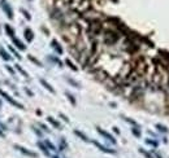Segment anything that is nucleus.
<instances>
[{"mask_svg": "<svg viewBox=\"0 0 169 158\" xmlns=\"http://www.w3.org/2000/svg\"><path fill=\"white\" fill-rule=\"evenodd\" d=\"M0 96H1V97H4V99L7 100V101H8V102L10 104V105H13V106L18 108V109H25L22 104H21V102H18V101H16V100H14V99L12 97V96H9L8 93H7V92H4V91H3V89H0Z\"/></svg>", "mask_w": 169, "mask_h": 158, "instance_id": "obj_1", "label": "nucleus"}, {"mask_svg": "<svg viewBox=\"0 0 169 158\" xmlns=\"http://www.w3.org/2000/svg\"><path fill=\"white\" fill-rule=\"evenodd\" d=\"M117 40H118V35L116 33H113V31H107V33H104V43H106V44L112 45Z\"/></svg>", "mask_w": 169, "mask_h": 158, "instance_id": "obj_2", "label": "nucleus"}, {"mask_svg": "<svg viewBox=\"0 0 169 158\" xmlns=\"http://www.w3.org/2000/svg\"><path fill=\"white\" fill-rule=\"evenodd\" d=\"M0 7H1L3 12L7 14V17H8L9 20H13V9L9 3L7 1V0H0Z\"/></svg>", "mask_w": 169, "mask_h": 158, "instance_id": "obj_3", "label": "nucleus"}, {"mask_svg": "<svg viewBox=\"0 0 169 158\" xmlns=\"http://www.w3.org/2000/svg\"><path fill=\"white\" fill-rule=\"evenodd\" d=\"M14 149H16L17 152L22 153L24 156H26V157H30V158H37V153H35V152H31V150H29L27 148H25V146L20 145V144H14Z\"/></svg>", "mask_w": 169, "mask_h": 158, "instance_id": "obj_4", "label": "nucleus"}, {"mask_svg": "<svg viewBox=\"0 0 169 158\" xmlns=\"http://www.w3.org/2000/svg\"><path fill=\"white\" fill-rule=\"evenodd\" d=\"M96 131H98V132H99V134L102 135V136H104V138H106L107 140H108V141L112 143V144H116V139H114V138H113V136L111 135V134H108V132H107V131H104L103 128L98 127V128H96Z\"/></svg>", "mask_w": 169, "mask_h": 158, "instance_id": "obj_5", "label": "nucleus"}, {"mask_svg": "<svg viewBox=\"0 0 169 158\" xmlns=\"http://www.w3.org/2000/svg\"><path fill=\"white\" fill-rule=\"evenodd\" d=\"M92 144H94L99 150H102V152H104V153H108V154H114V153H116V150L107 148V146L102 145V144H100V143H98V141H92Z\"/></svg>", "mask_w": 169, "mask_h": 158, "instance_id": "obj_6", "label": "nucleus"}, {"mask_svg": "<svg viewBox=\"0 0 169 158\" xmlns=\"http://www.w3.org/2000/svg\"><path fill=\"white\" fill-rule=\"evenodd\" d=\"M37 145H38V148H39V149H41L42 152H43V154H44V156H47V157H51V156H52V153H51V152H49V150L47 149V146L44 145V143L38 141V143H37Z\"/></svg>", "mask_w": 169, "mask_h": 158, "instance_id": "obj_7", "label": "nucleus"}, {"mask_svg": "<svg viewBox=\"0 0 169 158\" xmlns=\"http://www.w3.org/2000/svg\"><path fill=\"white\" fill-rule=\"evenodd\" d=\"M12 42H13V44L16 45L17 48L21 49V51H25V49H26V45H25L18 38H12Z\"/></svg>", "mask_w": 169, "mask_h": 158, "instance_id": "obj_8", "label": "nucleus"}, {"mask_svg": "<svg viewBox=\"0 0 169 158\" xmlns=\"http://www.w3.org/2000/svg\"><path fill=\"white\" fill-rule=\"evenodd\" d=\"M0 57H1L4 61H10L12 60V56L9 55V52H7L4 48H1V47H0Z\"/></svg>", "mask_w": 169, "mask_h": 158, "instance_id": "obj_9", "label": "nucleus"}, {"mask_svg": "<svg viewBox=\"0 0 169 158\" xmlns=\"http://www.w3.org/2000/svg\"><path fill=\"white\" fill-rule=\"evenodd\" d=\"M24 34H25V38H26V40H27L29 43L34 40V33L30 30V29H25Z\"/></svg>", "mask_w": 169, "mask_h": 158, "instance_id": "obj_10", "label": "nucleus"}, {"mask_svg": "<svg viewBox=\"0 0 169 158\" xmlns=\"http://www.w3.org/2000/svg\"><path fill=\"white\" fill-rule=\"evenodd\" d=\"M41 84H42V86H43V87H44L46 89H47V91H49V92H51V93H55V89L52 88V86L49 84L48 82H46L44 79H41Z\"/></svg>", "mask_w": 169, "mask_h": 158, "instance_id": "obj_11", "label": "nucleus"}, {"mask_svg": "<svg viewBox=\"0 0 169 158\" xmlns=\"http://www.w3.org/2000/svg\"><path fill=\"white\" fill-rule=\"evenodd\" d=\"M43 143H44V145H46V146H47V149L49 150V152H57V149H56V146H55V145H53V144H52V143H51V141H49V140H44V141H43Z\"/></svg>", "mask_w": 169, "mask_h": 158, "instance_id": "obj_12", "label": "nucleus"}, {"mask_svg": "<svg viewBox=\"0 0 169 158\" xmlns=\"http://www.w3.org/2000/svg\"><path fill=\"white\" fill-rule=\"evenodd\" d=\"M51 44H52V48L55 49V51L59 53V55H61V53H63V48H61V47L59 45V43H57L56 40H52V42H51Z\"/></svg>", "mask_w": 169, "mask_h": 158, "instance_id": "obj_13", "label": "nucleus"}, {"mask_svg": "<svg viewBox=\"0 0 169 158\" xmlns=\"http://www.w3.org/2000/svg\"><path fill=\"white\" fill-rule=\"evenodd\" d=\"M74 134L77 135V136H78V138H80V139H82V140H83V141H86V143H89V141H90V140H89V138H87V136H86V135L83 134V132H81V131H78V130H74Z\"/></svg>", "mask_w": 169, "mask_h": 158, "instance_id": "obj_14", "label": "nucleus"}, {"mask_svg": "<svg viewBox=\"0 0 169 158\" xmlns=\"http://www.w3.org/2000/svg\"><path fill=\"white\" fill-rule=\"evenodd\" d=\"M4 29H5V33L9 35L10 38H14V30L12 27H10V25H8V23H5V26H4Z\"/></svg>", "mask_w": 169, "mask_h": 158, "instance_id": "obj_15", "label": "nucleus"}, {"mask_svg": "<svg viewBox=\"0 0 169 158\" xmlns=\"http://www.w3.org/2000/svg\"><path fill=\"white\" fill-rule=\"evenodd\" d=\"M47 121H48L49 123H51V124L53 126V127H56V128H59V130H61V124H60L56 119H53L52 117H48V118H47Z\"/></svg>", "mask_w": 169, "mask_h": 158, "instance_id": "obj_16", "label": "nucleus"}, {"mask_svg": "<svg viewBox=\"0 0 169 158\" xmlns=\"http://www.w3.org/2000/svg\"><path fill=\"white\" fill-rule=\"evenodd\" d=\"M66 148H68L66 141H65V140H64V138H61V140H60V148H59V150H61V152H63V150H65Z\"/></svg>", "mask_w": 169, "mask_h": 158, "instance_id": "obj_17", "label": "nucleus"}, {"mask_svg": "<svg viewBox=\"0 0 169 158\" xmlns=\"http://www.w3.org/2000/svg\"><path fill=\"white\" fill-rule=\"evenodd\" d=\"M14 69H17V70H18L20 73L24 75V77H29V75H27V73H26V71H25V70L22 69V67H21V66L18 65V64H16V65H14Z\"/></svg>", "mask_w": 169, "mask_h": 158, "instance_id": "obj_18", "label": "nucleus"}, {"mask_svg": "<svg viewBox=\"0 0 169 158\" xmlns=\"http://www.w3.org/2000/svg\"><path fill=\"white\" fill-rule=\"evenodd\" d=\"M9 51H10V52H12V53H13V55H14V56H16V57H17V60H21V59H22V57H21V56H20V53H18V52H17V51H16V49H14V48H13V47H12V45H9Z\"/></svg>", "mask_w": 169, "mask_h": 158, "instance_id": "obj_19", "label": "nucleus"}, {"mask_svg": "<svg viewBox=\"0 0 169 158\" xmlns=\"http://www.w3.org/2000/svg\"><path fill=\"white\" fill-rule=\"evenodd\" d=\"M65 95H66V97H68V100L72 102V105H75V99H74V96L73 95H70L69 92H65Z\"/></svg>", "mask_w": 169, "mask_h": 158, "instance_id": "obj_20", "label": "nucleus"}, {"mask_svg": "<svg viewBox=\"0 0 169 158\" xmlns=\"http://www.w3.org/2000/svg\"><path fill=\"white\" fill-rule=\"evenodd\" d=\"M29 60H30L31 62H34L35 65H38V66H42V62H41V61H39V60H37V59H34V57L31 56V55H29Z\"/></svg>", "mask_w": 169, "mask_h": 158, "instance_id": "obj_21", "label": "nucleus"}, {"mask_svg": "<svg viewBox=\"0 0 169 158\" xmlns=\"http://www.w3.org/2000/svg\"><path fill=\"white\" fill-rule=\"evenodd\" d=\"M66 80H68V83H70L72 86H74L75 88H80V83H78V82H75V80H73V79H70V78H66Z\"/></svg>", "mask_w": 169, "mask_h": 158, "instance_id": "obj_22", "label": "nucleus"}, {"mask_svg": "<svg viewBox=\"0 0 169 158\" xmlns=\"http://www.w3.org/2000/svg\"><path fill=\"white\" fill-rule=\"evenodd\" d=\"M131 132H133V134H134V135L137 136V138H141V131L138 130V126H135V128L133 127V128H131Z\"/></svg>", "mask_w": 169, "mask_h": 158, "instance_id": "obj_23", "label": "nucleus"}, {"mask_svg": "<svg viewBox=\"0 0 169 158\" xmlns=\"http://www.w3.org/2000/svg\"><path fill=\"white\" fill-rule=\"evenodd\" d=\"M21 13L24 14V17H25V18H26L27 21H30V20H31V16H30V13H29L27 10H25V9H21Z\"/></svg>", "mask_w": 169, "mask_h": 158, "instance_id": "obj_24", "label": "nucleus"}, {"mask_svg": "<svg viewBox=\"0 0 169 158\" xmlns=\"http://www.w3.org/2000/svg\"><path fill=\"white\" fill-rule=\"evenodd\" d=\"M156 128H157V130H159L160 132H168V128L165 127V126H163V124H159V123H157V124H156Z\"/></svg>", "mask_w": 169, "mask_h": 158, "instance_id": "obj_25", "label": "nucleus"}, {"mask_svg": "<svg viewBox=\"0 0 169 158\" xmlns=\"http://www.w3.org/2000/svg\"><path fill=\"white\" fill-rule=\"evenodd\" d=\"M65 64H66V65H68V66H69V67H70V69H72V70H74V71H77V70H78V69H77V67H75V66L73 65V62H72V61H70V60H66V61H65Z\"/></svg>", "mask_w": 169, "mask_h": 158, "instance_id": "obj_26", "label": "nucleus"}, {"mask_svg": "<svg viewBox=\"0 0 169 158\" xmlns=\"http://www.w3.org/2000/svg\"><path fill=\"white\" fill-rule=\"evenodd\" d=\"M31 128H33V131H34V132H35V134H37V135L39 136V138H42V136H43V134H42V132H41V131H39V130H38V128H37V127H35V126H33V127H31Z\"/></svg>", "mask_w": 169, "mask_h": 158, "instance_id": "obj_27", "label": "nucleus"}, {"mask_svg": "<svg viewBox=\"0 0 169 158\" xmlns=\"http://www.w3.org/2000/svg\"><path fill=\"white\" fill-rule=\"evenodd\" d=\"M139 152H141L142 154H145V156H146L147 158H152V156H151V154H150L148 152H146L145 149H142V148H141V149H139Z\"/></svg>", "mask_w": 169, "mask_h": 158, "instance_id": "obj_28", "label": "nucleus"}, {"mask_svg": "<svg viewBox=\"0 0 169 158\" xmlns=\"http://www.w3.org/2000/svg\"><path fill=\"white\" fill-rule=\"evenodd\" d=\"M38 126H39V127H41V128H42V130H43V131H46V132H49V130H48V127H47V126H46V124H43V123H38Z\"/></svg>", "mask_w": 169, "mask_h": 158, "instance_id": "obj_29", "label": "nucleus"}, {"mask_svg": "<svg viewBox=\"0 0 169 158\" xmlns=\"http://www.w3.org/2000/svg\"><path fill=\"white\" fill-rule=\"evenodd\" d=\"M146 143H147V144H150V145H152V146H157V143H156V141H154V140L147 139V140H146Z\"/></svg>", "mask_w": 169, "mask_h": 158, "instance_id": "obj_30", "label": "nucleus"}, {"mask_svg": "<svg viewBox=\"0 0 169 158\" xmlns=\"http://www.w3.org/2000/svg\"><path fill=\"white\" fill-rule=\"evenodd\" d=\"M122 118H124V119L126 121V122H129V123H131L133 126H138V124H137V122H135V121H133V119H129V118H126V117H122Z\"/></svg>", "mask_w": 169, "mask_h": 158, "instance_id": "obj_31", "label": "nucleus"}, {"mask_svg": "<svg viewBox=\"0 0 169 158\" xmlns=\"http://www.w3.org/2000/svg\"><path fill=\"white\" fill-rule=\"evenodd\" d=\"M5 69L8 70V71H9V73L12 74V75H14V70H13V69H12V67H10L9 65H5Z\"/></svg>", "mask_w": 169, "mask_h": 158, "instance_id": "obj_32", "label": "nucleus"}, {"mask_svg": "<svg viewBox=\"0 0 169 158\" xmlns=\"http://www.w3.org/2000/svg\"><path fill=\"white\" fill-rule=\"evenodd\" d=\"M60 117L63 118V121H65L66 123H69V118H68L66 116H64V114H61V113H60Z\"/></svg>", "mask_w": 169, "mask_h": 158, "instance_id": "obj_33", "label": "nucleus"}, {"mask_svg": "<svg viewBox=\"0 0 169 158\" xmlns=\"http://www.w3.org/2000/svg\"><path fill=\"white\" fill-rule=\"evenodd\" d=\"M25 92H26L29 96H33V92H31V91H30V89H29V88H25Z\"/></svg>", "mask_w": 169, "mask_h": 158, "instance_id": "obj_34", "label": "nucleus"}, {"mask_svg": "<svg viewBox=\"0 0 169 158\" xmlns=\"http://www.w3.org/2000/svg\"><path fill=\"white\" fill-rule=\"evenodd\" d=\"M0 130H1V131H4V130H7V127H5V126H4V124H3V123H1V122H0Z\"/></svg>", "mask_w": 169, "mask_h": 158, "instance_id": "obj_35", "label": "nucleus"}, {"mask_svg": "<svg viewBox=\"0 0 169 158\" xmlns=\"http://www.w3.org/2000/svg\"><path fill=\"white\" fill-rule=\"evenodd\" d=\"M113 130H114V132H116V134H120V131H118L117 127H113Z\"/></svg>", "mask_w": 169, "mask_h": 158, "instance_id": "obj_36", "label": "nucleus"}, {"mask_svg": "<svg viewBox=\"0 0 169 158\" xmlns=\"http://www.w3.org/2000/svg\"><path fill=\"white\" fill-rule=\"evenodd\" d=\"M0 136H1V138H3V136H4V132H3L1 130H0Z\"/></svg>", "mask_w": 169, "mask_h": 158, "instance_id": "obj_37", "label": "nucleus"}, {"mask_svg": "<svg viewBox=\"0 0 169 158\" xmlns=\"http://www.w3.org/2000/svg\"><path fill=\"white\" fill-rule=\"evenodd\" d=\"M0 108H1V101H0Z\"/></svg>", "mask_w": 169, "mask_h": 158, "instance_id": "obj_38", "label": "nucleus"}, {"mask_svg": "<svg viewBox=\"0 0 169 158\" xmlns=\"http://www.w3.org/2000/svg\"><path fill=\"white\" fill-rule=\"evenodd\" d=\"M168 93H169V86H168Z\"/></svg>", "mask_w": 169, "mask_h": 158, "instance_id": "obj_39", "label": "nucleus"}, {"mask_svg": "<svg viewBox=\"0 0 169 158\" xmlns=\"http://www.w3.org/2000/svg\"><path fill=\"white\" fill-rule=\"evenodd\" d=\"M29 1H31V0H29Z\"/></svg>", "mask_w": 169, "mask_h": 158, "instance_id": "obj_40", "label": "nucleus"}]
</instances>
